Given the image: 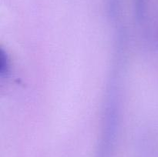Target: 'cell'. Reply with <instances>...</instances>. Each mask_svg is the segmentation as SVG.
Wrapping results in <instances>:
<instances>
[{
	"label": "cell",
	"instance_id": "1",
	"mask_svg": "<svg viewBox=\"0 0 158 157\" xmlns=\"http://www.w3.org/2000/svg\"><path fill=\"white\" fill-rule=\"evenodd\" d=\"M135 2V12L137 21L143 22L146 15L147 0H134Z\"/></svg>",
	"mask_w": 158,
	"mask_h": 157
}]
</instances>
